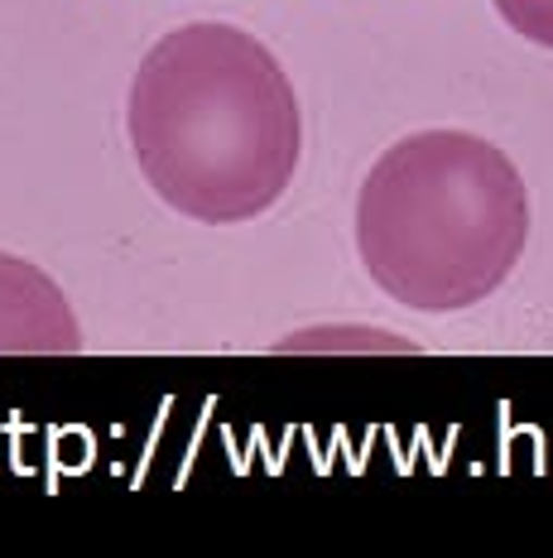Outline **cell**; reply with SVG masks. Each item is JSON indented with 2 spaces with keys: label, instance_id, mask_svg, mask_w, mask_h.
<instances>
[{
  "label": "cell",
  "instance_id": "6da1fadb",
  "mask_svg": "<svg viewBox=\"0 0 553 558\" xmlns=\"http://www.w3.org/2000/svg\"><path fill=\"white\" fill-rule=\"evenodd\" d=\"M125 131L149 189L207 227L274 207L304 149L290 73L236 25L164 34L131 83Z\"/></svg>",
  "mask_w": 553,
  "mask_h": 558
},
{
  "label": "cell",
  "instance_id": "7a4b0ae2",
  "mask_svg": "<svg viewBox=\"0 0 553 558\" xmlns=\"http://www.w3.org/2000/svg\"><path fill=\"white\" fill-rule=\"evenodd\" d=\"M525 241L520 169L471 131H419L390 145L356 197L366 275L414 313H463L491 299Z\"/></svg>",
  "mask_w": 553,
  "mask_h": 558
},
{
  "label": "cell",
  "instance_id": "3957f363",
  "mask_svg": "<svg viewBox=\"0 0 553 558\" xmlns=\"http://www.w3.org/2000/svg\"><path fill=\"white\" fill-rule=\"evenodd\" d=\"M83 328L39 265L0 251V356H77Z\"/></svg>",
  "mask_w": 553,
  "mask_h": 558
},
{
  "label": "cell",
  "instance_id": "277c9868",
  "mask_svg": "<svg viewBox=\"0 0 553 558\" xmlns=\"http://www.w3.org/2000/svg\"><path fill=\"white\" fill-rule=\"evenodd\" d=\"M491 5L520 39L553 49V0H491Z\"/></svg>",
  "mask_w": 553,
  "mask_h": 558
}]
</instances>
